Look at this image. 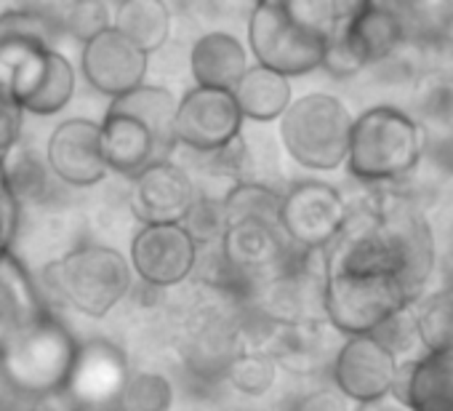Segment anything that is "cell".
I'll return each instance as SVG.
<instances>
[{
    "label": "cell",
    "instance_id": "obj_1",
    "mask_svg": "<svg viewBox=\"0 0 453 411\" xmlns=\"http://www.w3.org/2000/svg\"><path fill=\"white\" fill-rule=\"evenodd\" d=\"M81 345L73 331L46 313L0 345V379L25 398H49L70 390Z\"/></svg>",
    "mask_w": 453,
    "mask_h": 411
},
{
    "label": "cell",
    "instance_id": "obj_2",
    "mask_svg": "<svg viewBox=\"0 0 453 411\" xmlns=\"http://www.w3.org/2000/svg\"><path fill=\"white\" fill-rule=\"evenodd\" d=\"M426 152V128L392 105H376L352 120L347 171L368 184H395Z\"/></svg>",
    "mask_w": 453,
    "mask_h": 411
},
{
    "label": "cell",
    "instance_id": "obj_3",
    "mask_svg": "<svg viewBox=\"0 0 453 411\" xmlns=\"http://www.w3.org/2000/svg\"><path fill=\"white\" fill-rule=\"evenodd\" d=\"M131 265L118 249L86 244L43 268L49 294L81 315L104 318L131 291Z\"/></svg>",
    "mask_w": 453,
    "mask_h": 411
},
{
    "label": "cell",
    "instance_id": "obj_4",
    "mask_svg": "<svg viewBox=\"0 0 453 411\" xmlns=\"http://www.w3.org/2000/svg\"><path fill=\"white\" fill-rule=\"evenodd\" d=\"M352 112L334 94H304L294 99L280 118L286 152L304 168L334 171L347 163Z\"/></svg>",
    "mask_w": 453,
    "mask_h": 411
},
{
    "label": "cell",
    "instance_id": "obj_5",
    "mask_svg": "<svg viewBox=\"0 0 453 411\" xmlns=\"http://www.w3.org/2000/svg\"><path fill=\"white\" fill-rule=\"evenodd\" d=\"M373 195L379 212V236L389 257V268L403 286L408 302H416L437 260L432 225L411 195L397 190H384Z\"/></svg>",
    "mask_w": 453,
    "mask_h": 411
},
{
    "label": "cell",
    "instance_id": "obj_6",
    "mask_svg": "<svg viewBox=\"0 0 453 411\" xmlns=\"http://www.w3.org/2000/svg\"><path fill=\"white\" fill-rule=\"evenodd\" d=\"M408 302L392 273H326L323 318L336 334L365 337Z\"/></svg>",
    "mask_w": 453,
    "mask_h": 411
},
{
    "label": "cell",
    "instance_id": "obj_7",
    "mask_svg": "<svg viewBox=\"0 0 453 411\" xmlns=\"http://www.w3.org/2000/svg\"><path fill=\"white\" fill-rule=\"evenodd\" d=\"M249 46L259 67L291 81L323 67L328 41L299 25L280 0H265L251 9Z\"/></svg>",
    "mask_w": 453,
    "mask_h": 411
},
{
    "label": "cell",
    "instance_id": "obj_8",
    "mask_svg": "<svg viewBox=\"0 0 453 411\" xmlns=\"http://www.w3.org/2000/svg\"><path fill=\"white\" fill-rule=\"evenodd\" d=\"M347 198L328 182H299L283 192L280 233L296 252H326L347 222Z\"/></svg>",
    "mask_w": 453,
    "mask_h": 411
},
{
    "label": "cell",
    "instance_id": "obj_9",
    "mask_svg": "<svg viewBox=\"0 0 453 411\" xmlns=\"http://www.w3.org/2000/svg\"><path fill=\"white\" fill-rule=\"evenodd\" d=\"M173 134L176 144H184L197 155H211L243 136V115L233 91L189 89L176 105Z\"/></svg>",
    "mask_w": 453,
    "mask_h": 411
},
{
    "label": "cell",
    "instance_id": "obj_10",
    "mask_svg": "<svg viewBox=\"0 0 453 411\" xmlns=\"http://www.w3.org/2000/svg\"><path fill=\"white\" fill-rule=\"evenodd\" d=\"M200 249L181 225H142L131 241V273L152 289H173L197 268Z\"/></svg>",
    "mask_w": 453,
    "mask_h": 411
},
{
    "label": "cell",
    "instance_id": "obj_11",
    "mask_svg": "<svg viewBox=\"0 0 453 411\" xmlns=\"http://www.w3.org/2000/svg\"><path fill=\"white\" fill-rule=\"evenodd\" d=\"M400 361L373 337H344L331 361L334 387L355 406L379 400L395 390Z\"/></svg>",
    "mask_w": 453,
    "mask_h": 411
},
{
    "label": "cell",
    "instance_id": "obj_12",
    "mask_svg": "<svg viewBox=\"0 0 453 411\" xmlns=\"http://www.w3.org/2000/svg\"><path fill=\"white\" fill-rule=\"evenodd\" d=\"M334 38H339L360 67L379 65L408 43L405 14L389 4H352Z\"/></svg>",
    "mask_w": 453,
    "mask_h": 411
},
{
    "label": "cell",
    "instance_id": "obj_13",
    "mask_svg": "<svg viewBox=\"0 0 453 411\" xmlns=\"http://www.w3.org/2000/svg\"><path fill=\"white\" fill-rule=\"evenodd\" d=\"M43 155L57 182L67 187H94L110 174L102 155V128L88 118L59 123L51 131Z\"/></svg>",
    "mask_w": 453,
    "mask_h": 411
},
{
    "label": "cell",
    "instance_id": "obj_14",
    "mask_svg": "<svg viewBox=\"0 0 453 411\" xmlns=\"http://www.w3.org/2000/svg\"><path fill=\"white\" fill-rule=\"evenodd\" d=\"M147 65L150 57L112 27L83 43V54H81L83 78L94 91L110 97V102L144 86Z\"/></svg>",
    "mask_w": 453,
    "mask_h": 411
},
{
    "label": "cell",
    "instance_id": "obj_15",
    "mask_svg": "<svg viewBox=\"0 0 453 411\" xmlns=\"http://www.w3.org/2000/svg\"><path fill=\"white\" fill-rule=\"evenodd\" d=\"M195 198L189 174L171 160H157L131 179V212L142 225H181Z\"/></svg>",
    "mask_w": 453,
    "mask_h": 411
},
{
    "label": "cell",
    "instance_id": "obj_16",
    "mask_svg": "<svg viewBox=\"0 0 453 411\" xmlns=\"http://www.w3.org/2000/svg\"><path fill=\"white\" fill-rule=\"evenodd\" d=\"M288 241L283 238L278 225L267 222H230L219 244L221 257L243 278H265L275 273L288 257Z\"/></svg>",
    "mask_w": 453,
    "mask_h": 411
},
{
    "label": "cell",
    "instance_id": "obj_17",
    "mask_svg": "<svg viewBox=\"0 0 453 411\" xmlns=\"http://www.w3.org/2000/svg\"><path fill=\"white\" fill-rule=\"evenodd\" d=\"M392 392L413 411H453V353H424L400 363Z\"/></svg>",
    "mask_w": 453,
    "mask_h": 411
},
{
    "label": "cell",
    "instance_id": "obj_18",
    "mask_svg": "<svg viewBox=\"0 0 453 411\" xmlns=\"http://www.w3.org/2000/svg\"><path fill=\"white\" fill-rule=\"evenodd\" d=\"M249 67L246 46L230 33H208L192 43L189 73L200 89L233 91Z\"/></svg>",
    "mask_w": 453,
    "mask_h": 411
},
{
    "label": "cell",
    "instance_id": "obj_19",
    "mask_svg": "<svg viewBox=\"0 0 453 411\" xmlns=\"http://www.w3.org/2000/svg\"><path fill=\"white\" fill-rule=\"evenodd\" d=\"M46 313H51L49 302L27 268L12 252H4L0 254V345Z\"/></svg>",
    "mask_w": 453,
    "mask_h": 411
},
{
    "label": "cell",
    "instance_id": "obj_20",
    "mask_svg": "<svg viewBox=\"0 0 453 411\" xmlns=\"http://www.w3.org/2000/svg\"><path fill=\"white\" fill-rule=\"evenodd\" d=\"M99 128H102V155L107 171L134 179L147 166L160 160L152 134L134 118L107 110Z\"/></svg>",
    "mask_w": 453,
    "mask_h": 411
},
{
    "label": "cell",
    "instance_id": "obj_21",
    "mask_svg": "<svg viewBox=\"0 0 453 411\" xmlns=\"http://www.w3.org/2000/svg\"><path fill=\"white\" fill-rule=\"evenodd\" d=\"M0 179L6 192L19 206L46 203L57 192V176L51 174L43 150L19 139L4 158H0Z\"/></svg>",
    "mask_w": 453,
    "mask_h": 411
},
{
    "label": "cell",
    "instance_id": "obj_22",
    "mask_svg": "<svg viewBox=\"0 0 453 411\" xmlns=\"http://www.w3.org/2000/svg\"><path fill=\"white\" fill-rule=\"evenodd\" d=\"M176 99L168 89L160 86H139L131 94L110 102V112H120L134 118L136 123H142L155 144H157V155L160 160H168L165 155L176 147V134H173V120H176Z\"/></svg>",
    "mask_w": 453,
    "mask_h": 411
},
{
    "label": "cell",
    "instance_id": "obj_23",
    "mask_svg": "<svg viewBox=\"0 0 453 411\" xmlns=\"http://www.w3.org/2000/svg\"><path fill=\"white\" fill-rule=\"evenodd\" d=\"M233 97L243 120H254V123L280 120L294 102L291 81L259 65H251L246 70L241 83L233 89Z\"/></svg>",
    "mask_w": 453,
    "mask_h": 411
},
{
    "label": "cell",
    "instance_id": "obj_24",
    "mask_svg": "<svg viewBox=\"0 0 453 411\" xmlns=\"http://www.w3.org/2000/svg\"><path fill=\"white\" fill-rule=\"evenodd\" d=\"M51 51L54 49L35 41L0 38V94H6L22 107V102L38 86Z\"/></svg>",
    "mask_w": 453,
    "mask_h": 411
},
{
    "label": "cell",
    "instance_id": "obj_25",
    "mask_svg": "<svg viewBox=\"0 0 453 411\" xmlns=\"http://www.w3.org/2000/svg\"><path fill=\"white\" fill-rule=\"evenodd\" d=\"M112 30L150 57L168 43L171 12L160 0H123L112 12Z\"/></svg>",
    "mask_w": 453,
    "mask_h": 411
},
{
    "label": "cell",
    "instance_id": "obj_26",
    "mask_svg": "<svg viewBox=\"0 0 453 411\" xmlns=\"http://www.w3.org/2000/svg\"><path fill=\"white\" fill-rule=\"evenodd\" d=\"M75 67L70 65V59L65 54H59L57 49L49 54L46 70L38 81V86L33 89V94L22 102V112H33V115H57L62 112L73 97H75Z\"/></svg>",
    "mask_w": 453,
    "mask_h": 411
},
{
    "label": "cell",
    "instance_id": "obj_27",
    "mask_svg": "<svg viewBox=\"0 0 453 411\" xmlns=\"http://www.w3.org/2000/svg\"><path fill=\"white\" fill-rule=\"evenodd\" d=\"M280 200L283 192L267 187V184H257V182H238L230 192L221 198L224 214H226V225L230 222H267V225H278L280 228Z\"/></svg>",
    "mask_w": 453,
    "mask_h": 411
},
{
    "label": "cell",
    "instance_id": "obj_28",
    "mask_svg": "<svg viewBox=\"0 0 453 411\" xmlns=\"http://www.w3.org/2000/svg\"><path fill=\"white\" fill-rule=\"evenodd\" d=\"M54 27L57 33H67L78 38L81 43H88L107 27H112V14L99 0H78V4H51V6H35Z\"/></svg>",
    "mask_w": 453,
    "mask_h": 411
},
{
    "label": "cell",
    "instance_id": "obj_29",
    "mask_svg": "<svg viewBox=\"0 0 453 411\" xmlns=\"http://www.w3.org/2000/svg\"><path fill=\"white\" fill-rule=\"evenodd\" d=\"M413 315L426 353H453V289L434 291L421 305L413 302Z\"/></svg>",
    "mask_w": 453,
    "mask_h": 411
},
{
    "label": "cell",
    "instance_id": "obj_30",
    "mask_svg": "<svg viewBox=\"0 0 453 411\" xmlns=\"http://www.w3.org/2000/svg\"><path fill=\"white\" fill-rule=\"evenodd\" d=\"M226 379L238 392L259 398L273 390L278 379V363L267 350H241L226 361Z\"/></svg>",
    "mask_w": 453,
    "mask_h": 411
},
{
    "label": "cell",
    "instance_id": "obj_31",
    "mask_svg": "<svg viewBox=\"0 0 453 411\" xmlns=\"http://www.w3.org/2000/svg\"><path fill=\"white\" fill-rule=\"evenodd\" d=\"M118 403L123 411H171L173 384L157 371H139L126 376Z\"/></svg>",
    "mask_w": 453,
    "mask_h": 411
},
{
    "label": "cell",
    "instance_id": "obj_32",
    "mask_svg": "<svg viewBox=\"0 0 453 411\" xmlns=\"http://www.w3.org/2000/svg\"><path fill=\"white\" fill-rule=\"evenodd\" d=\"M181 228L189 233V238L197 244V249L200 246H219L224 238V230H226V214H224L221 200H213V198L197 192Z\"/></svg>",
    "mask_w": 453,
    "mask_h": 411
},
{
    "label": "cell",
    "instance_id": "obj_33",
    "mask_svg": "<svg viewBox=\"0 0 453 411\" xmlns=\"http://www.w3.org/2000/svg\"><path fill=\"white\" fill-rule=\"evenodd\" d=\"M57 35V27L35 6H19L0 14V38H22L54 49Z\"/></svg>",
    "mask_w": 453,
    "mask_h": 411
},
{
    "label": "cell",
    "instance_id": "obj_34",
    "mask_svg": "<svg viewBox=\"0 0 453 411\" xmlns=\"http://www.w3.org/2000/svg\"><path fill=\"white\" fill-rule=\"evenodd\" d=\"M373 337L400 361L403 353H411L418 342V329H416V315H413V302L405 305L400 313H395L387 323H381Z\"/></svg>",
    "mask_w": 453,
    "mask_h": 411
},
{
    "label": "cell",
    "instance_id": "obj_35",
    "mask_svg": "<svg viewBox=\"0 0 453 411\" xmlns=\"http://www.w3.org/2000/svg\"><path fill=\"white\" fill-rule=\"evenodd\" d=\"M205 158H211V163H208L211 174L238 179L249 166V147H246L243 136H238L235 142H230L226 147H221V150H216V152H211Z\"/></svg>",
    "mask_w": 453,
    "mask_h": 411
},
{
    "label": "cell",
    "instance_id": "obj_36",
    "mask_svg": "<svg viewBox=\"0 0 453 411\" xmlns=\"http://www.w3.org/2000/svg\"><path fill=\"white\" fill-rule=\"evenodd\" d=\"M22 107L0 94V158H4L22 139Z\"/></svg>",
    "mask_w": 453,
    "mask_h": 411
},
{
    "label": "cell",
    "instance_id": "obj_37",
    "mask_svg": "<svg viewBox=\"0 0 453 411\" xmlns=\"http://www.w3.org/2000/svg\"><path fill=\"white\" fill-rule=\"evenodd\" d=\"M355 408L357 406L349 398H344L336 387H320L304 395L296 411H355Z\"/></svg>",
    "mask_w": 453,
    "mask_h": 411
},
{
    "label": "cell",
    "instance_id": "obj_38",
    "mask_svg": "<svg viewBox=\"0 0 453 411\" xmlns=\"http://www.w3.org/2000/svg\"><path fill=\"white\" fill-rule=\"evenodd\" d=\"M19 206L14 203V198L6 192L4 179H0V254L12 252V241L17 236L19 228Z\"/></svg>",
    "mask_w": 453,
    "mask_h": 411
},
{
    "label": "cell",
    "instance_id": "obj_39",
    "mask_svg": "<svg viewBox=\"0 0 453 411\" xmlns=\"http://www.w3.org/2000/svg\"><path fill=\"white\" fill-rule=\"evenodd\" d=\"M355 411H413V408L408 406V400H403L400 395L389 392V395H384V398H379V400L360 403Z\"/></svg>",
    "mask_w": 453,
    "mask_h": 411
},
{
    "label": "cell",
    "instance_id": "obj_40",
    "mask_svg": "<svg viewBox=\"0 0 453 411\" xmlns=\"http://www.w3.org/2000/svg\"><path fill=\"white\" fill-rule=\"evenodd\" d=\"M62 395H65V392H59V395H49V398H41V400H35V403H33V408H30V411H70V403H65V400H62Z\"/></svg>",
    "mask_w": 453,
    "mask_h": 411
}]
</instances>
